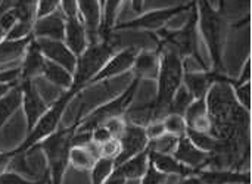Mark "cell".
Returning <instances> with one entry per match:
<instances>
[{"label": "cell", "instance_id": "15", "mask_svg": "<svg viewBox=\"0 0 252 184\" xmlns=\"http://www.w3.org/2000/svg\"><path fill=\"white\" fill-rule=\"evenodd\" d=\"M149 162L152 164V167L158 173H161L164 176L190 177V176L196 174V171H193L192 168H189V167L183 165L182 162H179L173 155H162V153L149 152Z\"/></svg>", "mask_w": 252, "mask_h": 184}, {"label": "cell", "instance_id": "31", "mask_svg": "<svg viewBox=\"0 0 252 184\" xmlns=\"http://www.w3.org/2000/svg\"><path fill=\"white\" fill-rule=\"evenodd\" d=\"M0 184H50V179L47 176L43 180H28L16 173H1Z\"/></svg>", "mask_w": 252, "mask_h": 184}, {"label": "cell", "instance_id": "39", "mask_svg": "<svg viewBox=\"0 0 252 184\" xmlns=\"http://www.w3.org/2000/svg\"><path fill=\"white\" fill-rule=\"evenodd\" d=\"M15 153L12 152H0V174L4 173V170L10 165V162L13 161Z\"/></svg>", "mask_w": 252, "mask_h": 184}, {"label": "cell", "instance_id": "10", "mask_svg": "<svg viewBox=\"0 0 252 184\" xmlns=\"http://www.w3.org/2000/svg\"><path fill=\"white\" fill-rule=\"evenodd\" d=\"M137 53H139V50L136 47H133V46L127 47L124 50L115 52L109 58V61L105 63V66L96 74V77L92 80L90 84L97 83V81H103V80H108V78H112V77L120 75L123 72H127L128 69L133 68Z\"/></svg>", "mask_w": 252, "mask_h": 184}, {"label": "cell", "instance_id": "17", "mask_svg": "<svg viewBox=\"0 0 252 184\" xmlns=\"http://www.w3.org/2000/svg\"><path fill=\"white\" fill-rule=\"evenodd\" d=\"M202 184H250V173H235L227 170L196 171L195 174Z\"/></svg>", "mask_w": 252, "mask_h": 184}, {"label": "cell", "instance_id": "23", "mask_svg": "<svg viewBox=\"0 0 252 184\" xmlns=\"http://www.w3.org/2000/svg\"><path fill=\"white\" fill-rule=\"evenodd\" d=\"M32 38L34 37L31 35L22 40H3L0 43V65L21 59Z\"/></svg>", "mask_w": 252, "mask_h": 184}, {"label": "cell", "instance_id": "36", "mask_svg": "<svg viewBox=\"0 0 252 184\" xmlns=\"http://www.w3.org/2000/svg\"><path fill=\"white\" fill-rule=\"evenodd\" d=\"M90 133H92V142L96 143V145H102V143L108 142L109 139H114V137L111 136L109 130H108L103 124L94 127Z\"/></svg>", "mask_w": 252, "mask_h": 184}, {"label": "cell", "instance_id": "18", "mask_svg": "<svg viewBox=\"0 0 252 184\" xmlns=\"http://www.w3.org/2000/svg\"><path fill=\"white\" fill-rule=\"evenodd\" d=\"M148 168H149V152L146 149L142 153L117 165L114 170L118 174H121L126 180H142L145 177Z\"/></svg>", "mask_w": 252, "mask_h": 184}, {"label": "cell", "instance_id": "42", "mask_svg": "<svg viewBox=\"0 0 252 184\" xmlns=\"http://www.w3.org/2000/svg\"><path fill=\"white\" fill-rule=\"evenodd\" d=\"M18 84V81H13V83H4V84H0V99L13 87V86H16Z\"/></svg>", "mask_w": 252, "mask_h": 184}, {"label": "cell", "instance_id": "37", "mask_svg": "<svg viewBox=\"0 0 252 184\" xmlns=\"http://www.w3.org/2000/svg\"><path fill=\"white\" fill-rule=\"evenodd\" d=\"M15 24H16V16H15L13 9H9L0 15V28L3 30L4 34H7L13 28Z\"/></svg>", "mask_w": 252, "mask_h": 184}, {"label": "cell", "instance_id": "25", "mask_svg": "<svg viewBox=\"0 0 252 184\" xmlns=\"http://www.w3.org/2000/svg\"><path fill=\"white\" fill-rule=\"evenodd\" d=\"M177 143H179V137L165 133L158 139L149 140L148 151L155 152V153H162V155H173L177 148Z\"/></svg>", "mask_w": 252, "mask_h": 184}, {"label": "cell", "instance_id": "30", "mask_svg": "<svg viewBox=\"0 0 252 184\" xmlns=\"http://www.w3.org/2000/svg\"><path fill=\"white\" fill-rule=\"evenodd\" d=\"M121 153V142L120 139H109L108 142L99 145V155L103 159H111V161H117V158Z\"/></svg>", "mask_w": 252, "mask_h": 184}, {"label": "cell", "instance_id": "11", "mask_svg": "<svg viewBox=\"0 0 252 184\" xmlns=\"http://www.w3.org/2000/svg\"><path fill=\"white\" fill-rule=\"evenodd\" d=\"M21 92H22V106L25 111L28 131L35 125V123L43 117V114L49 109L40 93L32 84V80H21Z\"/></svg>", "mask_w": 252, "mask_h": 184}, {"label": "cell", "instance_id": "20", "mask_svg": "<svg viewBox=\"0 0 252 184\" xmlns=\"http://www.w3.org/2000/svg\"><path fill=\"white\" fill-rule=\"evenodd\" d=\"M137 78H157L159 71V56L154 52H139L133 65Z\"/></svg>", "mask_w": 252, "mask_h": 184}, {"label": "cell", "instance_id": "22", "mask_svg": "<svg viewBox=\"0 0 252 184\" xmlns=\"http://www.w3.org/2000/svg\"><path fill=\"white\" fill-rule=\"evenodd\" d=\"M21 106H22V92L19 84H16L0 99V128Z\"/></svg>", "mask_w": 252, "mask_h": 184}, {"label": "cell", "instance_id": "4", "mask_svg": "<svg viewBox=\"0 0 252 184\" xmlns=\"http://www.w3.org/2000/svg\"><path fill=\"white\" fill-rule=\"evenodd\" d=\"M78 92L74 90V89H69L66 90L55 103L52 108H49L43 117L35 123V125L28 131V136L27 139L22 142V145L13 151L15 155H19V153H24L27 151H31L37 143H40L41 140H44L46 137H49L52 133H55L58 130V124L61 121V117L63 114V111L66 109L68 103L71 102V99L77 94Z\"/></svg>", "mask_w": 252, "mask_h": 184}, {"label": "cell", "instance_id": "27", "mask_svg": "<svg viewBox=\"0 0 252 184\" xmlns=\"http://www.w3.org/2000/svg\"><path fill=\"white\" fill-rule=\"evenodd\" d=\"M162 124L165 128V133L176 136V137H183L186 136L188 131V124L182 115L177 114H168L162 118Z\"/></svg>", "mask_w": 252, "mask_h": 184}, {"label": "cell", "instance_id": "13", "mask_svg": "<svg viewBox=\"0 0 252 184\" xmlns=\"http://www.w3.org/2000/svg\"><path fill=\"white\" fill-rule=\"evenodd\" d=\"M173 156L182 162L183 165L192 168L193 171H198L199 168H202L204 165L210 164L211 161V155L198 149L189 139L188 136L179 137V143L177 148L173 153Z\"/></svg>", "mask_w": 252, "mask_h": 184}, {"label": "cell", "instance_id": "5", "mask_svg": "<svg viewBox=\"0 0 252 184\" xmlns=\"http://www.w3.org/2000/svg\"><path fill=\"white\" fill-rule=\"evenodd\" d=\"M139 83H140V78L136 77L134 81L130 84V87L121 96H118L112 102L97 108L96 111L89 114L80 124H77L75 125V131L77 133H87V131H92L94 127L106 123L111 118H118V117L124 115L126 111L128 109L130 103L134 99V94H136V90L139 87Z\"/></svg>", "mask_w": 252, "mask_h": 184}, {"label": "cell", "instance_id": "1", "mask_svg": "<svg viewBox=\"0 0 252 184\" xmlns=\"http://www.w3.org/2000/svg\"><path fill=\"white\" fill-rule=\"evenodd\" d=\"M183 61L174 49H168L159 59L158 96L155 100V121L168 115V105L183 84Z\"/></svg>", "mask_w": 252, "mask_h": 184}, {"label": "cell", "instance_id": "44", "mask_svg": "<svg viewBox=\"0 0 252 184\" xmlns=\"http://www.w3.org/2000/svg\"><path fill=\"white\" fill-rule=\"evenodd\" d=\"M4 37H6V34H4V32H3V30L0 28V43H1L3 40H4Z\"/></svg>", "mask_w": 252, "mask_h": 184}, {"label": "cell", "instance_id": "29", "mask_svg": "<svg viewBox=\"0 0 252 184\" xmlns=\"http://www.w3.org/2000/svg\"><path fill=\"white\" fill-rule=\"evenodd\" d=\"M207 114H208L207 100H205V99H195V100L189 105V108L186 109L183 118H185L188 127H190L192 123H193L195 120H198V118H201V117H204V115H207Z\"/></svg>", "mask_w": 252, "mask_h": 184}, {"label": "cell", "instance_id": "35", "mask_svg": "<svg viewBox=\"0 0 252 184\" xmlns=\"http://www.w3.org/2000/svg\"><path fill=\"white\" fill-rule=\"evenodd\" d=\"M145 133H146L148 140H154V139H158L162 134H165V128H164V124H162V120L149 123L145 127Z\"/></svg>", "mask_w": 252, "mask_h": 184}, {"label": "cell", "instance_id": "28", "mask_svg": "<svg viewBox=\"0 0 252 184\" xmlns=\"http://www.w3.org/2000/svg\"><path fill=\"white\" fill-rule=\"evenodd\" d=\"M115 168V162L111 159H97L94 167L92 168V184H102L103 180L112 173V170Z\"/></svg>", "mask_w": 252, "mask_h": 184}, {"label": "cell", "instance_id": "43", "mask_svg": "<svg viewBox=\"0 0 252 184\" xmlns=\"http://www.w3.org/2000/svg\"><path fill=\"white\" fill-rule=\"evenodd\" d=\"M180 184H202V182L196 176H190V177H186Z\"/></svg>", "mask_w": 252, "mask_h": 184}, {"label": "cell", "instance_id": "26", "mask_svg": "<svg viewBox=\"0 0 252 184\" xmlns=\"http://www.w3.org/2000/svg\"><path fill=\"white\" fill-rule=\"evenodd\" d=\"M193 96L188 92V89L182 84L179 87V90L176 92V94L173 96L170 105H168V114H177V115H185L186 109L189 108V105L193 102Z\"/></svg>", "mask_w": 252, "mask_h": 184}, {"label": "cell", "instance_id": "32", "mask_svg": "<svg viewBox=\"0 0 252 184\" xmlns=\"http://www.w3.org/2000/svg\"><path fill=\"white\" fill-rule=\"evenodd\" d=\"M126 121L121 118V117H118V118H111V120H108L106 123H103V125L109 130V133H111V136L114 137V139H120L121 136H123V133H124V128H126Z\"/></svg>", "mask_w": 252, "mask_h": 184}, {"label": "cell", "instance_id": "3", "mask_svg": "<svg viewBox=\"0 0 252 184\" xmlns=\"http://www.w3.org/2000/svg\"><path fill=\"white\" fill-rule=\"evenodd\" d=\"M75 133V125L71 128H62L52 133L49 137L38 143V148L43 149L49 162V179L50 184H61L65 174L66 165L69 164V149L72 136Z\"/></svg>", "mask_w": 252, "mask_h": 184}, {"label": "cell", "instance_id": "40", "mask_svg": "<svg viewBox=\"0 0 252 184\" xmlns=\"http://www.w3.org/2000/svg\"><path fill=\"white\" fill-rule=\"evenodd\" d=\"M126 182H127V180H126L121 174H118L115 170H112V173L103 180V183L102 184H126Z\"/></svg>", "mask_w": 252, "mask_h": 184}, {"label": "cell", "instance_id": "33", "mask_svg": "<svg viewBox=\"0 0 252 184\" xmlns=\"http://www.w3.org/2000/svg\"><path fill=\"white\" fill-rule=\"evenodd\" d=\"M61 6V1H38L37 3V7H35V19L38 18H43V16H47L53 12H56Z\"/></svg>", "mask_w": 252, "mask_h": 184}, {"label": "cell", "instance_id": "16", "mask_svg": "<svg viewBox=\"0 0 252 184\" xmlns=\"http://www.w3.org/2000/svg\"><path fill=\"white\" fill-rule=\"evenodd\" d=\"M44 56L41 55V52L38 50L34 38L31 40V43L28 44L27 50H25V56L21 65V80H34L35 77L43 74V66H44Z\"/></svg>", "mask_w": 252, "mask_h": 184}, {"label": "cell", "instance_id": "8", "mask_svg": "<svg viewBox=\"0 0 252 184\" xmlns=\"http://www.w3.org/2000/svg\"><path fill=\"white\" fill-rule=\"evenodd\" d=\"M120 142H121V153L115 161V167L142 153L143 151H146L148 143H149L146 133H145V127L130 124V123L126 124V128H124L123 136L120 137Z\"/></svg>", "mask_w": 252, "mask_h": 184}, {"label": "cell", "instance_id": "14", "mask_svg": "<svg viewBox=\"0 0 252 184\" xmlns=\"http://www.w3.org/2000/svg\"><path fill=\"white\" fill-rule=\"evenodd\" d=\"M65 46L72 52L75 58H78L89 46L86 30L78 16L65 18V34H63Z\"/></svg>", "mask_w": 252, "mask_h": 184}, {"label": "cell", "instance_id": "24", "mask_svg": "<svg viewBox=\"0 0 252 184\" xmlns=\"http://www.w3.org/2000/svg\"><path fill=\"white\" fill-rule=\"evenodd\" d=\"M69 164L80 171H92V168L96 164V158L90 153V151L86 146H72L69 149L68 156Z\"/></svg>", "mask_w": 252, "mask_h": 184}, {"label": "cell", "instance_id": "34", "mask_svg": "<svg viewBox=\"0 0 252 184\" xmlns=\"http://www.w3.org/2000/svg\"><path fill=\"white\" fill-rule=\"evenodd\" d=\"M250 89H251L250 83L238 84V86H236V89H235L236 97H238V100H239L241 106H244V108H245V111H250V97H251V94H250Z\"/></svg>", "mask_w": 252, "mask_h": 184}, {"label": "cell", "instance_id": "9", "mask_svg": "<svg viewBox=\"0 0 252 184\" xmlns=\"http://www.w3.org/2000/svg\"><path fill=\"white\" fill-rule=\"evenodd\" d=\"M38 50L44 56V59L58 63L63 66L66 71H69L72 75L75 72L77 66V58L72 55V52L65 46L61 40H46V38H34Z\"/></svg>", "mask_w": 252, "mask_h": 184}, {"label": "cell", "instance_id": "12", "mask_svg": "<svg viewBox=\"0 0 252 184\" xmlns=\"http://www.w3.org/2000/svg\"><path fill=\"white\" fill-rule=\"evenodd\" d=\"M63 34H65V16L61 7L56 12L34 21V25H32L34 38L63 41Z\"/></svg>", "mask_w": 252, "mask_h": 184}, {"label": "cell", "instance_id": "2", "mask_svg": "<svg viewBox=\"0 0 252 184\" xmlns=\"http://www.w3.org/2000/svg\"><path fill=\"white\" fill-rule=\"evenodd\" d=\"M115 47L117 46L111 40H100L97 43L89 44L87 49L77 58L74 83L71 89L80 93L81 89L90 84L92 80L96 77V74L105 66L109 58L117 52Z\"/></svg>", "mask_w": 252, "mask_h": 184}, {"label": "cell", "instance_id": "41", "mask_svg": "<svg viewBox=\"0 0 252 184\" xmlns=\"http://www.w3.org/2000/svg\"><path fill=\"white\" fill-rule=\"evenodd\" d=\"M245 83H250V61H247L245 68H244V75L239 78L238 84H245Z\"/></svg>", "mask_w": 252, "mask_h": 184}, {"label": "cell", "instance_id": "38", "mask_svg": "<svg viewBox=\"0 0 252 184\" xmlns=\"http://www.w3.org/2000/svg\"><path fill=\"white\" fill-rule=\"evenodd\" d=\"M19 77H21V69H19V68L1 69V71H0V84L18 81V80H19Z\"/></svg>", "mask_w": 252, "mask_h": 184}, {"label": "cell", "instance_id": "6", "mask_svg": "<svg viewBox=\"0 0 252 184\" xmlns=\"http://www.w3.org/2000/svg\"><path fill=\"white\" fill-rule=\"evenodd\" d=\"M201 7V25L202 32L210 47L213 61L220 63V53H221V41H223V28L221 21L217 12L208 3H199Z\"/></svg>", "mask_w": 252, "mask_h": 184}, {"label": "cell", "instance_id": "19", "mask_svg": "<svg viewBox=\"0 0 252 184\" xmlns=\"http://www.w3.org/2000/svg\"><path fill=\"white\" fill-rule=\"evenodd\" d=\"M214 78L216 77L213 74L207 72H185L183 86L193 96V99H205Z\"/></svg>", "mask_w": 252, "mask_h": 184}, {"label": "cell", "instance_id": "7", "mask_svg": "<svg viewBox=\"0 0 252 184\" xmlns=\"http://www.w3.org/2000/svg\"><path fill=\"white\" fill-rule=\"evenodd\" d=\"M186 7V4H179L174 7H162V9H152L148 13H143L134 19H130L127 22L118 24L114 28L115 30H159L164 27L176 13L182 12Z\"/></svg>", "mask_w": 252, "mask_h": 184}, {"label": "cell", "instance_id": "21", "mask_svg": "<svg viewBox=\"0 0 252 184\" xmlns=\"http://www.w3.org/2000/svg\"><path fill=\"white\" fill-rule=\"evenodd\" d=\"M47 81H50L52 84H55L56 87H61V89H65V90H69L72 87V83H74V75L66 71L63 66L58 65V63H53L50 61H44V66H43V74Z\"/></svg>", "mask_w": 252, "mask_h": 184}]
</instances>
